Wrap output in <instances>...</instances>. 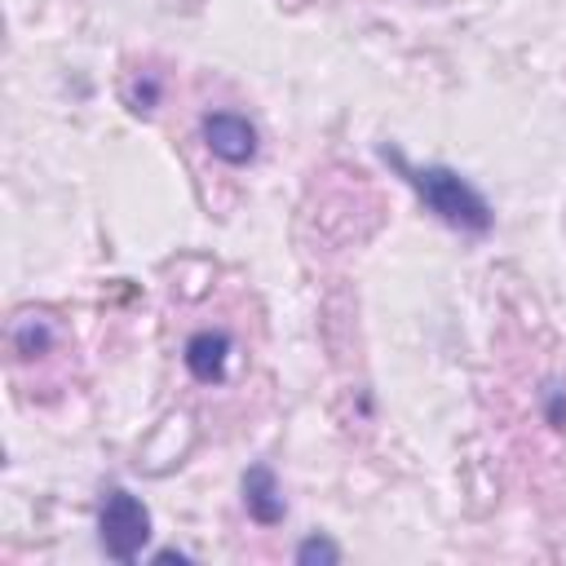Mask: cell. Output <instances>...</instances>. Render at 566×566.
I'll return each mask as SVG.
<instances>
[{"mask_svg": "<svg viewBox=\"0 0 566 566\" xmlns=\"http://www.w3.org/2000/svg\"><path fill=\"white\" fill-rule=\"evenodd\" d=\"M380 155L402 172V181L424 199V208H429L438 221H447V226H455V230H469V234L491 230V203H486L482 190L469 186L455 168H447V164H424V168H416V164L402 159L398 146H380Z\"/></svg>", "mask_w": 566, "mask_h": 566, "instance_id": "obj_1", "label": "cell"}, {"mask_svg": "<svg viewBox=\"0 0 566 566\" xmlns=\"http://www.w3.org/2000/svg\"><path fill=\"white\" fill-rule=\"evenodd\" d=\"M97 539H102L106 557L137 562V553L150 539V513H146V504L133 491L111 486L106 500H102V509H97Z\"/></svg>", "mask_w": 566, "mask_h": 566, "instance_id": "obj_2", "label": "cell"}, {"mask_svg": "<svg viewBox=\"0 0 566 566\" xmlns=\"http://www.w3.org/2000/svg\"><path fill=\"white\" fill-rule=\"evenodd\" d=\"M199 133L208 142V150L221 159V164H252L256 159V128L248 115L239 111H208L199 119Z\"/></svg>", "mask_w": 566, "mask_h": 566, "instance_id": "obj_3", "label": "cell"}, {"mask_svg": "<svg viewBox=\"0 0 566 566\" xmlns=\"http://www.w3.org/2000/svg\"><path fill=\"white\" fill-rule=\"evenodd\" d=\"M243 509H248V517L261 522V526H279V522H283L287 504H283V495H279V478H274L270 464H252V469L243 473Z\"/></svg>", "mask_w": 566, "mask_h": 566, "instance_id": "obj_4", "label": "cell"}, {"mask_svg": "<svg viewBox=\"0 0 566 566\" xmlns=\"http://www.w3.org/2000/svg\"><path fill=\"white\" fill-rule=\"evenodd\" d=\"M226 358H230V336L226 332H195L190 340H186V354H181V363H186V371L199 380V385H217L221 376H226Z\"/></svg>", "mask_w": 566, "mask_h": 566, "instance_id": "obj_5", "label": "cell"}, {"mask_svg": "<svg viewBox=\"0 0 566 566\" xmlns=\"http://www.w3.org/2000/svg\"><path fill=\"white\" fill-rule=\"evenodd\" d=\"M49 345H53V332H49L44 318H18V327H13V349H18L22 358L44 354Z\"/></svg>", "mask_w": 566, "mask_h": 566, "instance_id": "obj_6", "label": "cell"}, {"mask_svg": "<svg viewBox=\"0 0 566 566\" xmlns=\"http://www.w3.org/2000/svg\"><path fill=\"white\" fill-rule=\"evenodd\" d=\"M296 562H301V566H310V562H327V566H336V562H340V548H336L332 539H323V535H310V539L296 544Z\"/></svg>", "mask_w": 566, "mask_h": 566, "instance_id": "obj_7", "label": "cell"}, {"mask_svg": "<svg viewBox=\"0 0 566 566\" xmlns=\"http://www.w3.org/2000/svg\"><path fill=\"white\" fill-rule=\"evenodd\" d=\"M155 97H159V84H155V75H146V84L133 93V111H150Z\"/></svg>", "mask_w": 566, "mask_h": 566, "instance_id": "obj_8", "label": "cell"}, {"mask_svg": "<svg viewBox=\"0 0 566 566\" xmlns=\"http://www.w3.org/2000/svg\"><path fill=\"white\" fill-rule=\"evenodd\" d=\"M155 562H190L181 548H164V553H155Z\"/></svg>", "mask_w": 566, "mask_h": 566, "instance_id": "obj_9", "label": "cell"}]
</instances>
